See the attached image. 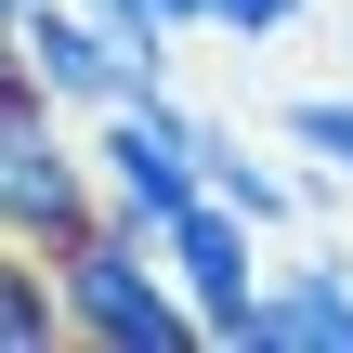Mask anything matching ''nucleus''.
<instances>
[{
    "mask_svg": "<svg viewBox=\"0 0 353 353\" xmlns=\"http://www.w3.org/2000/svg\"><path fill=\"white\" fill-rule=\"evenodd\" d=\"M52 288H65V341H105V353H210L196 301L170 288L157 236L144 223H79L52 249Z\"/></svg>",
    "mask_w": 353,
    "mask_h": 353,
    "instance_id": "obj_1",
    "label": "nucleus"
},
{
    "mask_svg": "<svg viewBox=\"0 0 353 353\" xmlns=\"http://www.w3.org/2000/svg\"><path fill=\"white\" fill-rule=\"evenodd\" d=\"M79 223H105L92 131H65V105L26 65H0V249H65Z\"/></svg>",
    "mask_w": 353,
    "mask_h": 353,
    "instance_id": "obj_2",
    "label": "nucleus"
},
{
    "mask_svg": "<svg viewBox=\"0 0 353 353\" xmlns=\"http://www.w3.org/2000/svg\"><path fill=\"white\" fill-rule=\"evenodd\" d=\"M92 183H105V223H170L183 196H210V170H196V105L183 92H131V105H105L92 118Z\"/></svg>",
    "mask_w": 353,
    "mask_h": 353,
    "instance_id": "obj_3",
    "label": "nucleus"
},
{
    "mask_svg": "<svg viewBox=\"0 0 353 353\" xmlns=\"http://www.w3.org/2000/svg\"><path fill=\"white\" fill-rule=\"evenodd\" d=\"M13 52H26V79H39L65 118H105V105H131V92H170V65L131 52L118 26H92L79 0H26V13H13Z\"/></svg>",
    "mask_w": 353,
    "mask_h": 353,
    "instance_id": "obj_4",
    "label": "nucleus"
},
{
    "mask_svg": "<svg viewBox=\"0 0 353 353\" xmlns=\"http://www.w3.org/2000/svg\"><path fill=\"white\" fill-rule=\"evenodd\" d=\"M157 262H170V288L196 301V327H210V353H236V327H249V301H262V223H236L223 196H183L170 223H157Z\"/></svg>",
    "mask_w": 353,
    "mask_h": 353,
    "instance_id": "obj_5",
    "label": "nucleus"
},
{
    "mask_svg": "<svg viewBox=\"0 0 353 353\" xmlns=\"http://www.w3.org/2000/svg\"><path fill=\"white\" fill-rule=\"evenodd\" d=\"M236 353H353V249H314V262H275Z\"/></svg>",
    "mask_w": 353,
    "mask_h": 353,
    "instance_id": "obj_6",
    "label": "nucleus"
},
{
    "mask_svg": "<svg viewBox=\"0 0 353 353\" xmlns=\"http://www.w3.org/2000/svg\"><path fill=\"white\" fill-rule=\"evenodd\" d=\"M196 170H210V196H223L236 223H262V236H288V223L314 210V183H327V170L301 183V170H275V157H249V131H223V118H196Z\"/></svg>",
    "mask_w": 353,
    "mask_h": 353,
    "instance_id": "obj_7",
    "label": "nucleus"
},
{
    "mask_svg": "<svg viewBox=\"0 0 353 353\" xmlns=\"http://www.w3.org/2000/svg\"><path fill=\"white\" fill-rule=\"evenodd\" d=\"M52 341H65L52 249H0V353H52Z\"/></svg>",
    "mask_w": 353,
    "mask_h": 353,
    "instance_id": "obj_8",
    "label": "nucleus"
},
{
    "mask_svg": "<svg viewBox=\"0 0 353 353\" xmlns=\"http://www.w3.org/2000/svg\"><path fill=\"white\" fill-rule=\"evenodd\" d=\"M301 13H314V0H210V13H196V39H236V52H262V39H288Z\"/></svg>",
    "mask_w": 353,
    "mask_h": 353,
    "instance_id": "obj_9",
    "label": "nucleus"
},
{
    "mask_svg": "<svg viewBox=\"0 0 353 353\" xmlns=\"http://www.w3.org/2000/svg\"><path fill=\"white\" fill-rule=\"evenodd\" d=\"M79 13H92V26H118L131 52H157V65H170V39H183V26H170L157 0H79Z\"/></svg>",
    "mask_w": 353,
    "mask_h": 353,
    "instance_id": "obj_10",
    "label": "nucleus"
},
{
    "mask_svg": "<svg viewBox=\"0 0 353 353\" xmlns=\"http://www.w3.org/2000/svg\"><path fill=\"white\" fill-rule=\"evenodd\" d=\"M157 13H170V26H183V39H196V13H210V0H157Z\"/></svg>",
    "mask_w": 353,
    "mask_h": 353,
    "instance_id": "obj_11",
    "label": "nucleus"
},
{
    "mask_svg": "<svg viewBox=\"0 0 353 353\" xmlns=\"http://www.w3.org/2000/svg\"><path fill=\"white\" fill-rule=\"evenodd\" d=\"M0 65H26V52H13V13H0Z\"/></svg>",
    "mask_w": 353,
    "mask_h": 353,
    "instance_id": "obj_12",
    "label": "nucleus"
},
{
    "mask_svg": "<svg viewBox=\"0 0 353 353\" xmlns=\"http://www.w3.org/2000/svg\"><path fill=\"white\" fill-rule=\"evenodd\" d=\"M0 13H26V0H0Z\"/></svg>",
    "mask_w": 353,
    "mask_h": 353,
    "instance_id": "obj_13",
    "label": "nucleus"
}]
</instances>
